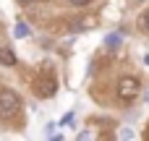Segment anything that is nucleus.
Masks as SVG:
<instances>
[{"label":"nucleus","mask_w":149,"mask_h":141,"mask_svg":"<svg viewBox=\"0 0 149 141\" xmlns=\"http://www.w3.org/2000/svg\"><path fill=\"white\" fill-rule=\"evenodd\" d=\"M139 26H141L144 31H149V10H147V13H141V18H139Z\"/></svg>","instance_id":"7"},{"label":"nucleus","mask_w":149,"mask_h":141,"mask_svg":"<svg viewBox=\"0 0 149 141\" xmlns=\"http://www.w3.org/2000/svg\"><path fill=\"white\" fill-rule=\"evenodd\" d=\"M13 37H16V39H21V37H29V26H26L24 21H16V26H13Z\"/></svg>","instance_id":"5"},{"label":"nucleus","mask_w":149,"mask_h":141,"mask_svg":"<svg viewBox=\"0 0 149 141\" xmlns=\"http://www.w3.org/2000/svg\"><path fill=\"white\" fill-rule=\"evenodd\" d=\"M21 113V97L13 89H0V120H13Z\"/></svg>","instance_id":"1"},{"label":"nucleus","mask_w":149,"mask_h":141,"mask_svg":"<svg viewBox=\"0 0 149 141\" xmlns=\"http://www.w3.org/2000/svg\"><path fill=\"white\" fill-rule=\"evenodd\" d=\"M144 102H147V105H149V92H147V94H144Z\"/></svg>","instance_id":"10"},{"label":"nucleus","mask_w":149,"mask_h":141,"mask_svg":"<svg viewBox=\"0 0 149 141\" xmlns=\"http://www.w3.org/2000/svg\"><path fill=\"white\" fill-rule=\"evenodd\" d=\"M120 42H123V34H120V31H115V34H107V37H105V44H107V47H118Z\"/></svg>","instance_id":"6"},{"label":"nucleus","mask_w":149,"mask_h":141,"mask_svg":"<svg viewBox=\"0 0 149 141\" xmlns=\"http://www.w3.org/2000/svg\"><path fill=\"white\" fill-rule=\"evenodd\" d=\"M139 92H141L139 78L126 76V78H120V81H118V97H120L123 102H134V99L139 97Z\"/></svg>","instance_id":"2"},{"label":"nucleus","mask_w":149,"mask_h":141,"mask_svg":"<svg viewBox=\"0 0 149 141\" xmlns=\"http://www.w3.org/2000/svg\"><path fill=\"white\" fill-rule=\"evenodd\" d=\"M55 89H58L55 78H37V81H34V92H37V97H52Z\"/></svg>","instance_id":"3"},{"label":"nucleus","mask_w":149,"mask_h":141,"mask_svg":"<svg viewBox=\"0 0 149 141\" xmlns=\"http://www.w3.org/2000/svg\"><path fill=\"white\" fill-rule=\"evenodd\" d=\"M144 63H147V65H149V55H144Z\"/></svg>","instance_id":"11"},{"label":"nucleus","mask_w":149,"mask_h":141,"mask_svg":"<svg viewBox=\"0 0 149 141\" xmlns=\"http://www.w3.org/2000/svg\"><path fill=\"white\" fill-rule=\"evenodd\" d=\"M0 63L5 65V68H13L18 60H16V55H13V50H8V47H0Z\"/></svg>","instance_id":"4"},{"label":"nucleus","mask_w":149,"mask_h":141,"mask_svg":"<svg viewBox=\"0 0 149 141\" xmlns=\"http://www.w3.org/2000/svg\"><path fill=\"white\" fill-rule=\"evenodd\" d=\"M92 0H71V5H76V8H84V5H89Z\"/></svg>","instance_id":"8"},{"label":"nucleus","mask_w":149,"mask_h":141,"mask_svg":"<svg viewBox=\"0 0 149 141\" xmlns=\"http://www.w3.org/2000/svg\"><path fill=\"white\" fill-rule=\"evenodd\" d=\"M18 3H24V5H31V3H34V0H18Z\"/></svg>","instance_id":"9"}]
</instances>
